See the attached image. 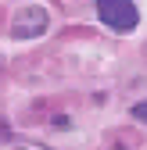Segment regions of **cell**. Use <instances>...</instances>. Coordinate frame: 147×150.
<instances>
[{
  "mask_svg": "<svg viewBox=\"0 0 147 150\" xmlns=\"http://www.w3.org/2000/svg\"><path fill=\"white\" fill-rule=\"evenodd\" d=\"M0 150H47L32 139H14V136H0Z\"/></svg>",
  "mask_w": 147,
  "mask_h": 150,
  "instance_id": "cell-3",
  "label": "cell"
},
{
  "mask_svg": "<svg viewBox=\"0 0 147 150\" xmlns=\"http://www.w3.org/2000/svg\"><path fill=\"white\" fill-rule=\"evenodd\" d=\"M50 25V14L43 7H22L14 14V25H11V36L14 40H36V36H43Z\"/></svg>",
  "mask_w": 147,
  "mask_h": 150,
  "instance_id": "cell-2",
  "label": "cell"
},
{
  "mask_svg": "<svg viewBox=\"0 0 147 150\" xmlns=\"http://www.w3.org/2000/svg\"><path fill=\"white\" fill-rule=\"evenodd\" d=\"M133 115H136L140 122H147V100H140V104H133Z\"/></svg>",
  "mask_w": 147,
  "mask_h": 150,
  "instance_id": "cell-4",
  "label": "cell"
},
{
  "mask_svg": "<svg viewBox=\"0 0 147 150\" xmlns=\"http://www.w3.org/2000/svg\"><path fill=\"white\" fill-rule=\"evenodd\" d=\"M97 18L111 32H133L136 22H140L133 0H97Z\"/></svg>",
  "mask_w": 147,
  "mask_h": 150,
  "instance_id": "cell-1",
  "label": "cell"
}]
</instances>
